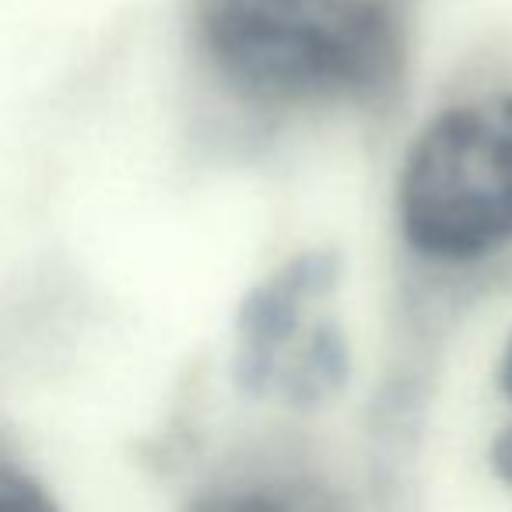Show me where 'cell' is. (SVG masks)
Returning a JSON list of instances; mask_svg holds the SVG:
<instances>
[{"instance_id": "obj_1", "label": "cell", "mask_w": 512, "mask_h": 512, "mask_svg": "<svg viewBox=\"0 0 512 512\" xmlns=\"http://www.w3.org/2000/svg\"><path fill=\"white\" fill-rule=\"evenodd\" d=\"M211 64L256 102H355L404 60L386 0H197Z\"/></svg>"}, {"instance_id": "obj_2", "label": "cell", "mask_w": 512, "mask_h": 512, "mask_svg": "<svg viewBox=\"0 0 512 512\" xmlns=\"http://www.w3.org/2000/svg\"><path fill=\"white\" fill-rule=\"evenodd\" d=\"M400 232L432 260L467 264L512 242V95L435 116L404 158Z\"/></svg>"}, {"instance_id": "obj_3", "label": "cell", "mask_w": 512, "mask_h": 512, "mask_svg": "<svg viewBox=\"0 0 512 512\" xmlns=\"http://www.w3.org/2000/svg\"><path fill=\"white\" fill-rule=\"evenodd\" d=\"M341 281V256L334 249H309L264 278L235 313L232 379L249 397H271L281 362L299 341L313 302L327 299Z\"/></svg>"}, {"instance_id": "obj_4", "label": "cell", "mask_w": 512, "mask_h": 512, "mask_svg": "<svg viewBox=\"0 0 512 512\" xmlns=\"http://www.w3.org/2000/svg\"><path fill=\"white\" fill-rule=\"evenodd\" d=\"M183 512H355L327 481L306 474H246L207 484Z\"/></svg>"}, {"instance_id": "obj_5", "label": "cell", "mask_w": 512, "mask_h": 512, "mask_svg": "<svg viewBox=\"0 0 512 512\" xmlns=\"http://www.w3.org/2000/svg\"><path fill=\"white\" fill-rule=\"evenodd\" d=\"M348 379V344L337 323H320L292 344L274 376L271 397L288 407H316L330 400Z\"/></svg>"}, {"instance_id": "obj_6", "label": "cell", "mask_w": 512, "mask_h": 512, "mask_svg": "<svg viewBox=\"0 0 512 512\" xmlns=\"http://www.w3.org/2000/svg\"><path fill=\"white\" fill-rule=\"evenodd\" d=\"M0 512H64L43 481L22 467L0 463Z\"/></svg>"}, {"instance_id": "obj_7", "label": "cell", "mask_w": 512, "mask_h": 512, "mask_svg": "<svg viewBox=\"0 0 512 512\" xmlns=\"http://www.w3.org/2000/svg\"><path fill=\"white\" fill-rule=\"evenodd\" d=\"M488 463L495 470V477L512 491V421L502 428V432L491 439V449H488Z\"/></svg>"}, {"instance_id": "obj_8", "label": "cell", "mask_w": 512, "mask_h": 512, "mask_svg": "<svg viewBox=\"0 0 512 512\" xmlns=\"http://www.w3.org/2000/svg\"><path fill=\"white\" fill-rule=\"evenodd\" d=\"M498 390H502V397L512 404V334H509V341H505L502 358H498Z\"/></svg>"}]
</instances>
